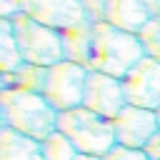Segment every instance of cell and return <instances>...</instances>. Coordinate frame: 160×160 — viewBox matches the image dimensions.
<instances>
[{
	"label": "cell",
	"mask_w": 160,
	"mask_h": 160,
	"mask_svg": "<svg viewBox=\"0 0 160 160\" xmlns=\"http://www.w3.org/2000/svg\"><path fill=\"white\" fill-rule=\"evenodd\" d=\"M140 2L148 8V12L152 18H160V0H140Z\"/></svg>",
	"instance_id": "44dd1931"
},
{
	"label": "cell",
	"mask_w": 160,
	"mask_h": 160,
	"mask_svg": "<svg viewBox=\"0 0 160 160\" xmlns=\"http://www.w3.org/2000/svg\"><path fill=\"white\" fill-rule=\"evenodd\" d=\"M85 78H88L85 65L62 60V62H58L48 70L42 95L58 112L80 108L82 105V92H85Z\"/></svg>",
	"instance_id": "5b68a950"
},
{
	"label": "cell",
	"mask_w": 160,
	"mask_h": 160,
	"mask_svg": "<svg viewBox=\"0 0 160 160\" xmlns=\"http://www.w3.org/2000/svg\"><path fill=\"white\" fill-rule=\"evenodd\" d=\"M138 38L142 42L145 58H152L160 62V18H150V22L138 32Z\"/></svg>",
	"instance_id": "2e32d148"
},
{
	"label": "cell",
	"mask_w": 160,
	"mask_h": 160,
	"mask_svg": "<svg viewBox=\"0 0 160 160\" xmlns=\"http://www.w3.org/2000/svg\"><path fill=\"white\" fill-rule=\"evenodd\" d=\"M10 20H12V30H15V38H18V45H20V52H22L25 62L52 68V65L65 60L60 30L38 22L28 12H20Z\"/></svg>",
	"instance_id": "277c9868"
},
{
	"label": "cell",
	"mask_w": 160,
	"mask_h": 160,
	"mask_svg": "<svg viewBox=\"0 0 160 160\" xmlns=\"http://www.w3.org/2000/svg\"><path fill=\"white\" fill-rule=\"evenodd\" d=\"M40 148H42L45 160H75V155H78V148L72 145V140L68 135H62L60 130H55L45 140H40Z\"/></svg>",
	"instance_id": "9a60e30c"
},
{
	"label": "cell",
	"mask_w": 160,
	"mask_h": 160,
	"mask_svg": "<svg viewBox=\"0 0 160 160\" xmlns=\"http://www.w3.org/2000/svg\"><path fill=\"white\" fill-rule=\"evenodd\" d=\"M62 35V50H65V60L78 62V65H90V40H92V22L85 20L75 28L60 30ZM90 70V68H88Z\"/></svg>",
	"instance_id": "4fadbf2b"
},
{
	"label": "cell",
	"mask_w": 160,
	"mask_h": 160,
	"mask_svg": "<svg viewBox=\"0 0 160 160\" xmlns=\"http://www.w3.org/2000/svg\"><path fill=\"white\" fill-rule=\"evenodd\" d=\"M102 160H150L142 150L138 148H125V145H115Z\"/></svg>",
	"instance_id": "e0dca14e"
},
{
	"label": "cell",
	"mask_w": 160,
	"mask_h": 160,
	"mask_svg": "<svg viewBox=\"0 0 160 160\" xmlns=\"http://www.w3.org/2000/svg\"><path fill=\"white\" fill-rule=\"evenodd\" d=\"M25 12L55 30H68L88 20L80 0H25Z\"/></svg>",
	"instance_id": "9c48e42d"
},
{
	"label": "cell",
	"mask_w": 160,
	"mask_h": 160,
	"mask_svg": "<svg viewBox=\"0 0 160 160\" xmlns=\"http://www.w3.org/2000/svg\"><path fill=\"white\" fill-rule=\"evenodd\" d=\"M120 82H122L128 105L145 108V110L160 108V62L158 60L142 58L125 72V78Z\"/></svg>",
	"instance_id": "8992f818"
},
{
	"label": "cell",
	"mask_w": 160,
	"mask_h": 160,
	"mask_svg": "<svg viewBox=\"0 0 160 160\" xmlns=\"http://www.w3.org/2000/svg\"><path fill=\"white\" fill-rule=\"evenodd\" d=\"M75 160H102L100 155H88V152H78L75 155Z\"/></svg>",
	"instance_id": "7402d4cb"
},
{
	"label": "cell",
	"mask_w": 160,
	"mask_h": 160,
	"mask_svg": "<svg viewBox=\"0 0 160 160\" xmlns=\"http://www.w3.org/2000/svg\"><path fill=\"white\" fill-rule=\"evenodd\" d=\"M142 152H145L150 160H160V130H158V132L142 145Z\"/></svg>",
	"instance_id": "ffe728a7"
},
{
	"label": "cell",
	"mask_w": 160,
	"mask_h": 160,
	"mask_svg": "<svg viewBox=\"0 0 160 160\" xmlns=\"http://www.w3.org/2000/svg\"><path fill=\"white\" fill-rule=\"evenodd\" d=\"M125 105L128 102H125V92H122L120 78H112V75H105V72H98V70H88L85 92H82V108L115 120Z\"/></svg>",
	"instance_id": "52a82bcc"
},
{
	"label": "cell",
	"mask_w": 160,
	"mask_h": 160,
	"mask_svg": "<svg viewBox=\"0 0 160 160\" xmlns=\"http://www.w3.org/2000/svg\"><path fill=\"white\" fill-rule=\"evenodd\" d=\"M48 70L42 65H32V62H22L18 70L12 72H0V92L8 90H25V92H42L45 90V80H48Z\"/></svg>",
	"instance_id": "7c38bea8"
},
{
	"label": "cell",
	"mask_w": 160,
	"mask_h": 160,
	"mask_svg": "<svg viewBox=\"0 0 160 160\" xmlns=\"http://www.w3.org/2000/svg\"><path fill=\"white\" fill-rule=\"evenodd\" d=\"M112 125H115L118 145L138 148V150H142V145L160 130L155 110H145V108H135V105H125L120 110V115L112 120Z\"/></svg>",
	"instance_id": "ba28073f"
},
{
	"label": "cell",
	"mask_w": 160,
	"mask_h": 160,
	"mask_svg": "<svg viewBox=\"0 0 160 160\" xmlns=\"http://www.w3.org/2000/svg\"><path fill=\"white\" fill-rule=\"evenodd\" d=\"M155 118H158V128H160V108L155 110Z\"/></svg>",
	"instance_id": "603a6c76"
},
{
	"label": "cell",
	"mask_w": 160,
	"mask_h": 160,
	"mask_svg": "<svg viewBox=\"0 0 160 160\" xmlns=\"http://www.w3.org/2000/svg\"><path fill=\"white\" fill-rule=\"evenodd\" d=\"M145 58L142 42L138 35L125 32L105 20L92 22V40H90V70L125 78V72Z\"/></svg>",
	"instance_id": "6da1fadb"
},
{
	"label": "cell",
	"mask_w": 160,
	"mask_h": 160,
	"mask_svg": "<svg viewBox=\"0 0 160 160\" xmlns=\"http://www.w3.org/2000/svg\"><path fill=\"white\" fill-rule=\"evenodd\" d=\"M0 160H45L40 140L0 125Z\"/></svg>",
	"instance_id": "8fae6325"
},
{
	"label": "cell",
	"mask_w": 160,
	"mask_h": 160,
	"mask_svg": "<svg viewBox=\"0 0 160 160\" xmlns=\"http://www.w3.org/2000/svg\"><path fill=\"white\" fill-rule=\"evenodd\" d=\"M150 12L140 0H108L105 2V22L138 35L148 22H150Z\"/></svg>",
	"instance_id": "30bf717a"
},
{
	"label": "cell",
	"mask_w": 160,
	"mask_h": 160,
	"mask_svg": "<svg viewBox=\"0 0 160 160\" xmlns=\"http://www.w3.org/2000/svg\"><path fill=\"white\" fill-rule=\"evenodd\" d=\"M82 8H85V15L90 22H100L105 18V2L108 0H80Z\"/></svg>",
	"instance_id": "ac0fdd59"
},
{
	"label": "cell",
	"mask_w": 160,
	"mask_h": 160,
	"mask_svg": "<svg viewBox=\"0 0 160 160\" xmlns=\"http://www.w3.org/2000/svg\"><path fill=\"white\" fill-rule=\"evenodd\" d=\"M25 12V0H0V18H15Z\"/></svg>",
	"instance_id": "d6986e66"
},
{
	"label": "cell",
	"mask_w": 160,
	"mask_h": 160,
	"mask_svg": "<svg viewBox=\"0 0 160 160\" xmlns=\"http://www.w3.org/2000/svg\"><path fill=\"white\" fill-rule=\"evenodd\" d=\"M22 52L10 18H0V72H12L22 65Z\"/></svg>",
	"instance_id": "5bb4252c"
},
{
	"label": "cell",
	"mask_w": 160,
	"mask_h": 160,
	"mask_svg": "<svg viewBox=\"0 0 160 160\" xmlns=\"http://www.w3.org/2000/svg\"><path fill=\"white\" fill-rule=\"evenodd\" d=\"M60 112L45 100L42 92L8 90L0 92V125L12 128L35 140H45L58 130Z\"/></svg>",
	"instance_id": "7a4b0ae2"
},
{
	"label": "cell",
	"mask_w": 160,
	"mask_h": 160,
	"mask_svg": "<svg viewBox=\"0 0 160 160\" xmlns=\"http://www.w3.org/2000/svg\"><path fill=\"white\" fill-rule=\"evenodd\" d=\"M58 130L72 140V145L78 148V152L105 158L118 145L112 120L105 118V115H98V112H92V110H88L82 105L60 112Z\"/></svg>",
	"instance_id": "3957f363"
}]
</instances>
